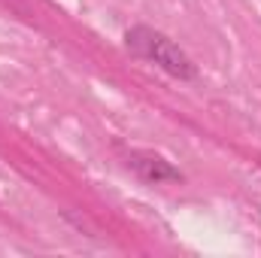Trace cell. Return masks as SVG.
<instances>
[{
	"label": "cell",
	"instance_id": "cell-1",
	"mask_svg": "<svg viewBox=\"0 0 261 258\" xmlns=\"http://www.w3.org/2000/svg\"><path fill=\"white\" fill-rule=\"evenodd\" d=\"M128 49H134L140 58L152 61L155 67H161L164 73L176 76V79H195L197 70L192 64V58L161 31L152 28H130L128 31Z\"/></svg>",
	"mask_w": 261,
	"mask_h": 258
},
{
	"label": "cell",
	"instance_id": "cell-2",
	"mask_svg": "<svg viewBox=\"0 0 261 258\" xmlns=\"http://www.w3.org/2000/svg\"><path fill=\"white\" fill-rule=\"evenodd\" d=\"M128 164L146 179V183H176L179 179V170L176 167H170L164 158H158V155H130Z\"/></svg>",
	"mask_w": 261,
	"mask_h": 258
}]
</instances>
